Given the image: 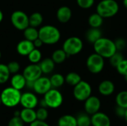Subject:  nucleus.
<instances>
[{
  "instance_id": "obj_31",
  "label": "nucleus",
  "mask_w": 127,
  "mask_h": 126,
  "mask_svg": "<svg viewBox=\"0 0 127 126\" xmlns=\"http://www.w3.org/2000/svg\"><path fill=\"white\" fill-rule=\"evenodd\" d=\"M117 105L127 108V91H123L119 92L116 96Z\"/></svg>"
},
{
  "instance_id": "obj_24",
  "label": "nucleus",
  "mask_w": 127,
  "mask_h": 126,
  "mask_svg": "<svg viewBox=\"0 0 127 126\" xmlns=\"http://www.w3.org/2000/svg\"><path fill=\"white\" fill-rule=\"evenodd\" d=\"M24 36L25 39L33 42L35 39L39 38V30L36 27L28 26L24 30Z\"/></svg>"
},
{
  "instance_id": "obj_11",
  "label": "nucleus",
  "mask_w": 127,
  "mask_h": 126,
  "mask_svg": "<svg viewBox=\"0 0 127 126\" xmlns=\"http://www.w3.org/2000/svg\"><path fill=\"white\" fill-rule=\"evenodd\" d=\"M51 88H52L50 79L45 76H40L33 82V90L38 94L44 95Z\"/></svg>"
},
{
  "instance_id": "obj_20",
  "label": "nucleus",
  "mask_w": 127,
  "mask_h": 126,
  "mask_svg": "<svg viewBox=\"0 0 127 126\" xmlns=\"http://www.w3.org/2000/svg\"><path fill=\"white\" fill-rule=\"evenodd\" d=\"M101 37L102 32L100 30V28L91 27L86 33V39L91 44H94L97 40H98Z\"/></svg>"
},
{
  "instance_id": "obj_42",
  "label": "nucleus",
  "mask_w": 127,
  "mask_h": 126,
  "mask_svg": "<svg viewBox=\"0 0 127 126\" xmlns=\"http://www.w3.org/2000/svg\"><path fill=\"white\" fill-rule=\"evenodd\" d=\"M33 45H34V47L36 48H39L40 47H42V45H43V42H42V40L39 39V38H37L36 39H35L33 42Z\"/></svg>"
},
{
  "instance_id": "obj_9",
  "label": "nucleus",
  "mask_w": 127,
  "mask_h": 126,
  "mask_svg": "<svg viewBox=\"0 0 127 126\" xmlns=\"http://www.w3.org/2000/svg\"><path fill=\"white\" fill-rule=\"evenodd\" d=\"M12 25L19 30H24L29 26V16L22 10L14 11L10 16Z\"/></svg>"
},
{
  "instance_id": "obj_36",
  "label": "nucleus",
  "mask_w": 127,
  "mask_h": 126,
  "mask_svg": "<svg viewBox=\"0 0 127 126\" xmlns=\"http://www.w3.org/2000/svg\"><path fill=\"white\" fill-rule=\"evenodd\" d=\"M7 65V68H8L10 74H17L20 69V65L16 61H12V62H9L8 65Z\"/></svg>"
},
{
  "instance_id": "obj_27",
  "label": "nucleus",
  "mask_w": 127,
  "mask_h": 126,
  "mask_svg": "<svg viewBox=\"0 0 127 126\" xmlns=\"http://www.w3.org/2000/svg\"><path fill=\"white\" fill-rule=\"evenodd\" d=\"M81 80V76L76 72L68 73L65 78V81L66 82V83L71 86H75Z\"/></svg>"
},
{
  "instance_id": "obj_46",
  "label": "nucleus",
  "mask_w": 127,
  "mask_h": 126,
  "mask_svg": "<svg viewBox=\"0 0 127 126\" xmlns=\"http://www.w3.org/2000/svg\"><path fill=\"white\" fill-rule=\"evenodd\" d=\"M123 3H124V7L127 9V0H124V1H123Z\"/></svg>"
},
{
  "instance_id": "obj_5",
  "label": "nucleus",
  "mask_w": 127,
  "mask_h": 126,
  "mask_svg": "<svg viewBox=\"0 0 127 126\" xmlns=\"http://www.w3.org/2000/svg\"><path fill=\"white\" fill-rule=\"evenodd\" d=\"M83 48V41L77 36H71L68 38L63 45V49L68 56L78 54Z\"/></svg>"
},
{
  "instance_id": "obj_2",
  "label": "nucleus",
  "mask_w": 127,
  "mask_h": 126,
  "mask_svg": "<svg viewBox=\"0 0 127 126\" xmlns=\"http://www.w3.org/2000/svg\"><path fill=\"white\" fill-rule=\"evenodd\" d=\"M61 37L59 29L53 25H45L39 30V38L43 44L54 45L57 43Z\"/></svg>"
},
{
  "instance_id": "obj_14",
  "label": "nucleus",
  "mask_w": 127,
  "mask_h": 126,
  "mask_svg": "<svg viewBox=\"0 0 127 126\" xmlns=\"http://www.w3.org/2000/svg\"><path fill=\"white\" fill-rule=\"evenodd\" d=\"M91 121L92 126H111L109 117L106 114L99 111L92 115Z\"/></svg>"
},
{
  "instance_id": "obj_1",
  "label": "nucleus",
  "mask_w": 127,
  "mask_h": 126,
  "mask_svg": "<svg viewBox=\"0 0 127 126\" xmlns=\"http://www.w3.org/2000/svg\"><path fill=\"white\" fill-rule=\"evenodd\" d=\"M93 46L95 53L104 59L110 58L117 51L115 42L106 37L100 38L93 44Z\"/></svg>"
},
{
  "instance_id": "obj_18",
  "label": "nucleus",
  "mask_w": 127,
  "mask_h": 126,
  "mask_svg": "<svg viewBox=\"0 0 127 126\" xmlns=\"http://www.w3.org/2000/svg\"><path fill=\"white\" fill-rule=\"evenodd\" d=\"M98 91L103 96H109L115 91V85L110 80H103L100 83Z\"/></svg>"
},
{
  "instance_id": "obj_44",
  "label": "nucleus",
  "mask_w": 127,
  "mask_h": 126,
  "mask_svg": "<svg viewBox=\"0 0 127 126\" xmlns=\"http://www.w3.org/2000/svg\"><path fill=\"white\" fill-rule=\"evenodd\" d=\"M2 20H3V13H2V11L0 10V23L1 22Z\"/></svg>"
},
{
  "instance_id": "obj_16",
  "label": "nucleus",
  "mask_w": 127,
  "mask_h": 126,
  "mask_svg": "<svg viewBox=\"0 0 127 126\" xmlns=\"http://www.w3.org/2000/svg\"><path fill=\"white\" fill-rule=\"evenodd\" d=\"M72 16V12L68 6H62L57 11V18L59 22L62 23L68 22Z\"/></svg>"
},
{
  "instance_id": "obj_4",
  "label": "nucleus",
  "mask_w": 127,
  "mask_h": 126,
  "mask_svg": "<svg viewBox=\"0 0 127 126\" xmlns=\"http://www.w3.org/2000/svg\"><path fill=\"white\" fill-rule=\"evenodd\" d=\"M96 10L103 18H110L118 13L119 5L115 0H102L97 5Z\"/></svg>"
},
{
  "instance_id": "obj_45",
  "label": "nucleus",
  "mask_w": 127,
  "mask_h": 126,
  "mask_svg": "<svg viewBox=\"0 0 127 126\" xmlns=\"http://www.w3.org/2000/svg\"><path fill=\"white\" fill-rule=\"evenodd\" d=\"M124 118L125 119L126 122L127 123V108L126 109V112H125V114H124Z\"/></svg>"
},
{
  "instance_id": "obj_13",
  "label": "nucleus",
  "mask_w": 127,
  "mask_h": 126,
  "mask_svg": "<svg viewBox=\"0 0 127 126\" xmlns=\"http://www.w3.org/2000/svg\"><path fill=\"white\" fill-rule=\"evenodd\" d=\"M23 108L34 109L39 104L37 97L31 92H25L21 95L20 103Z\"/></svg>"
},
{
  "instance_id": "obj_37",
  "label": "nucleus",
  "mask_w": 127,
  "mask_h": 126,
  "mask_svg": "<svg viewBox=\"0 0 127 126\" xmlns=\"http://www.w3.org/2000/svg\"><path fill=\"white\" fill-rule=\"evenodd\" d=\"M77 3L80 7L83 9H89L93 6L95 0H77Z\"/></svg>"
},
{
  "instance_id": "obj_40",
  "label": "nucleus",
  "mask_w": 127,
  "mask_h": 126,
  "mask_svg": "<svg viewBox=\"0 0 127 126\" xmlns=\"http://www.w3.org/2000/svg\"><path fill=\"white\" fill-rule=\"evenodd\" d=\"M126 109L127 108H124L123 107H121V106L117 105V108L115 109V113H116V114L119 117H124V114H125V112H126Z\"/></svg>"
},
{
  "instance_id": "obj_10",
  "label": "nucleus",
  "mask_w": 127,
  "mask_h": 126,
  "mask_svg": "<svg viewBox=\"0 0 127 126\" xmlns=\"http://www.w3.org/2000/svg\"><path fill=\"white\" fill-rule=\"evenodd\" d=\"M42 70L38 64L28 65L25 67L23 71V76H25L26 81H32L34 82L36 79L42 76Z\"/></svg>"
},
{
  "instance_id": "obj_6",
  "label": "nucleus",
  "mask_w": 127,
  "mask_h": 126,
  "mask_svg": "<svg viewBox=\"0 0 127 126\" xmlns=\"http://www.w3.org/2000/svg\"><path fill=\"white\" fill-rule=\"evenodd\" d=\"M44 100L48 108H57L61 106L63 102V97L60 91L56 88H51L44 94Z\"/></svg>"
},
{
  "instance_id": "obj_49",
  "label": "nucleus",
  "mask_w": 127,
  "mask_h": 126,
  "mask_svg": "<svg viewBox=\"0 0 127 126\" xmlns=\"http://www.w3.org/2000/svg\"><path fill=\"white\" fill-rule=\"evenodd\" d=\"M1 50H0V59H1Z\"/></svg>"
},
{
  "instance_id": "obj_34",
  "label": "nucleus",
  "mask_w": 127,
  "mask_h": 126,
  "mask_svg": "<svg viewBox=\"0 0 127 126\" xmlns=\"http://www.w3.org/2000/svg\"><path fill=\"white\" fill-rule=\"evenodd\" d=\"M36 114V120H39L45 121L48 117V111L46 109V108L40 107L39 109H37Z\"/></svg>"
},
{
  "instance_id": "obj_8",
  "label": "nucleus",
  "mask_w": 127,
  "mask_h": 126,
  "mask_svg": "<svg viewBox=\"0 0 127 126\" xmlns=\"http://www.w3.org/2000/svg\"><path fill=\"white\" fill-rule=\"evenodd\" d=\"M92 87L86 81L81 80L78 84L74 86L73 94L74 98L78 101H85L92 95Z\"/></svg>"
},
{
  "instance_id": "obj_33",
  "label": "nucleus",
  "mask_w": 127,
  "mask_h": 126,
  "mask_svg": "<svg viewBox=\"0 0 127 126\" xmlns=\"http://www.w3.org/2000/svg\"><path fill=\"white\" fill-rule=\"evenodd\" d=\"M109 59V62L111 65L114 68H116L124 59V56L122 55L121 51H118V50Z\"/></svg>"
},
{
  "instance_id": "obj_23",
  "label": "nucleus",
  "mask_w": 127,
  "mask_h": 126,
  "mask_svg": "<svg viewBox=\"0 0 127 126\" xmlns=\"http://www.w3.org/2000/svg\"><path fill=\"white\" fill-rule=\"evenodd\" d=\"M103 19L100 14H98L97 12L95 13L92 14L89 17V24L90 25L91 27H97V28H100V27H101V25L103 23Z\"/></svg>"
},
{
  "instance_id": "obj_38",
  "label": "nucleus",
  "mask_w": 127,
  "mask_h": 126,
  "mask_svg": "<svg viewBox=\"0 0 127 126\" xmlns=\"http://www.w3.org/2000/svg\"><path fill=\"white\" fill-rule=\"evenodd\" d=\"M7 126H24V122L19 116H13L9 120Z\"/></svg>"
},
{
  "instance_id": "obj_22",
  "label": "nucleus",
  "mask_w": 127,
  "mask_h": 126,
  "mask_svg": "<svg viewBox=\"0 0 127 126\" xmlns=\"http://www.w3.org/2000/svg\"><path fill=\"white\" fill-rule=\"evenodd\" d=\"M58 126H77V119L70 114L63 115L58 120Z\"/></svg>"
},
{
  "instance_id": "obj_35",
  "label": "nucleus",
  "mask_w": 127,
  "mask_h": 126,
  "mask_svg": "<svg viewBox=\"0 0 127 126\" xmlns=\"http://www.w3.org/2000/svg\"><path fill=\"white\" fill-rule=\"evenodd\" d=\"M116 69L118 71V72L125 76L127 75V59H124L117 67H116Z\"/></svg>"
},
{
  "instance_id": "obj_12",
  "label": "nucleus",
  "mask_w": 127,
  "mask_h": 126,
  "mask_svg": "<svg viewBox=\"0 0 127 126\" xmlns=\"http://www.w3.org/2000/svg\"><path fill=\"white\" fill-rule=\"evenodd\" d=\"M84 102H85L84 108H85L86 112L88 114L93 115L95 113L99 111V110L100 108L101 102L98 97L91 95Z\"/></svg>"
},
{
  "instance_id": "obj_39",
  "label": "nucleus",
  "mask_w": 127,
  "mask_h": 126,
  "mask_svg": "<svg viewBox=\"0 0 127 126\" xmlns=\"http://www.w3.org/2000/svg\"><path fill=\"white\" fill-rule=\"evenodd\" d=\"M114 42H115V46H116L118 51H121L127 46V42L123 38H118Z\"/></svg>"
},
{
  "instance_id": "obj_28",
  "label": "nucleus",
  "mask_w": 127,
  "mask_h": 126,
  "mask_svg": "<svg viewBox=\"0 0 127 126\" xmlns=\"http://www.w3.org/2000/svg\"><path fill=\"white\" fill-rule=\"evenodd\" d=\"M50 81H51V86L54 88H57L61 87L65 82V77L60 74H55L52 75L51 77L50 78Z\"/></svg>"
},
{
  "instance_id": "obj_3",
  "label": "nucleus",
  "mask_w": 127,
  "mask_h": 126,
  "mask_svg": "<svg viewBox=\"0 0 127 126\" xmlns=\"http://www.w3.org/2000/svg\"><path fill=\"white\" fill-rule=\"evenodd\" d=\"M21 95L22 94L19 90H17L12 86L7 87L4 88L0 94L1 104L7 108L16 107L20 103Z\"/></svg>"
},
{
  "instance_id": "obj_7",
  "label": "nucleus",
  "mask_w": 127,
  "mask_h": 126,
  "mask_svg": "<svg viewBox=\"0 0 127 126\" xmlns=\"http://www.w3.org/2000/svg\"><path fill=\"white\" fill-rule=\"evenodd\" d=\"M104 58L95 53L89 56L86 60V67L92 74H99L104 68Z\"/></svg>"
},
{
  "instance_id": "obj_19",
  "label": "nucleus",
  "mask_w": 127,
  "mask_h": 126,
  "mask_svg": "<svg viewBox=\"0 0 127 126\" xmlns=\"http://www.w3.org/2000/svg\"><path fill=\"white\" fill-rule=\"evenodd\" d=\"M10 84L13 88L21 91L26 85V79L23 76V74H20L17 73L13 74V76H12L10 79Z\"/></svg>"
},
{
  "instance_id": "obj_48",
  "label": "nucleus",
  "mask_w": 127,
  "mask_h": 126,
  "mask_svg": "<svg viewBox=\"0 0 127 126\" xmlns=\"http://www.w3.org/2000/svg\"><path fill=\"white\" fill-rule=\"evenodd\" d=\"M1 105V97H0V105Z\"/></svg>"
},
{
  "instance_id": "obj_43",
  "label": "nucleus",
  "mask_w": 127,
  "mask_h": 126,
  "mask_svg": "<svg viewBox=\"0 0 127 126\" xmlns=\"http://www.w3.org/2000/svg\"><path fill=\"white\" fill-rule=\"evenodd\" d=\"M39 104H40V106H41V107L48 108V107H47V105H46V103H45V100H44V99H42V100L39 102Z\"/></svg>"
},
{
  "instance_id": "obj_25",
  "label": "nucleus",
  "mask_w": 127,
  "mask_h": 126,
  "mask_svg": "<svg viewBox=\"0 0 127 126\" xmlns=\"http://www.w3.org/2000/svg\"><path fill=\"white\" fill-rule=\"evenodd\" d=\"M43 16L39 12H34L29 16V25L33 27H37L42 25Z\"/></svg>"
},
{
  "instance_id": "obj_32",
  "label": "nucleus",
  "mask_w": 127,
  "mask_h": 126,
  "mask_svg": "<svg viewBox=\"0 0 127 126\" xmlns=\"http://www.w3.org/2000/svg\"><path fill=\"white\" fill-rule=\"evenodd\" d=\"M77 126H90L92 125L91 117L86 114H80L76 117Z\"/></svg>"
},
{
  "instance_id": "obj_15",
  "label": "nucleus",
  "mask_w": 127,
  "mask_h": 126,
  "mask_svg": "<svg viewBox=\"0 0 127 126\" xmlns=\"http://www.w3.org/2000/svg\"><path fill=\"white\" fill-rule=\"evenodd\" d=\"M35 48L33 42L28 39H23L20 41L16 46V50L21 56H27Z\"/></svg>"
},
{
  "instance_id": "obj_17",
  "label": "nucleus",
  "mask_w": 127,
  "mask_h": 126,
  "mask_svg": "<svg viewBox=\"0 0 127 126\" xmlns=\"http://www.w3.org/2000/svg\"><path fill=\"white\" fill-rule=\"evenodd\" d=\"M19 117L24 122V123L31 124L33 121L36 120V111L33 108H24L22 111H20Z\"/></svg>"
},
{
  "instance_id": "obj_30",
  "label": "nucleus",
  "mask_w": 127,
  "mask_h": 126,
  "mask_svg": "<svg viewBox=\"0 0 127 126\" xmlns=\"http://www.w3.org/2000/svg\"><path fill=\"white\" fill-rule=\"evenodd\" d=\"M29 61L33 64H38L42 59V53L38 48H34L28 55Z\"/></svg>"
},
{
  "instance_id": "obj_47",
  "label": "nucleus",
  "mask_w": 127,
  "mask_h": 126,
  "mask_svg": "<svg viewBox=\"0 0 127 126\" xmlns=\"http://www.w3.org/2000/svg\"><path fill=\"white\" fill-rule=\"evenodd\" d=\"M124 79H125L126 82H127V76H124Z\"/></svg>"
},
{
  "instance_id": "obj_41",
  "label": "nucleus",
  "mask_w": 127,
  "mask_h": 126,
  "mask_svg": "<svg viewBox=\"0 0 127 126\" xmlns=\"http://www.w3.org/2000/svg\"><path fill=\"white\" fill-rule=\"evenodd\" d=\"M30 126H50L45 121L36 120L30 124Z\"/></svg>"
},
{
  "instance_id": "obj_21",
  "label": "nucleus",
  "mask_w": 127,
  "mask_h": 126,
  "mask_svg": "<svg viewBox=\"0 0 127 126\" xmlns=\"http://www.w3.org/2000/svg\"><path fill=\"white\" fill-rule=\"evenodd\" d=\"M42 74H50L51 73L55 67V62L53 61L51 58H46L42 61L39 62V64Z\"/></svg>"
},
{
  "instance_id": "obj_29",
  "label": "nucleus",
  "mask_w": 127,
  "mask_h": 126,
  "mask_svg": "<svg viewBox=\"0 0 127 126\" xmlns=\"http://www.w3.org/2000/svg\"><path fill=\"white\" fill-rule=\"evenodd\" d=\"M10 73L7 68V65L0 63V84L5 83L10 78Z\"/></svg>"
},
{
  "instance_id": "obj_26",
  "label": "nucleus",
  "mask_w": 127,
  "mask_h": 126,
  "mask_svg": "<svg viewBox=\"0 0 127 126\" xmlns=\"http://www.w3.org/2000/svg\"><path fill=\"white\" fill-rule=\"evenodd\" d=\"M67 57H68V55L63 50V49H58V50H54L51 56V59L57 64L63 63V62H65Z\"/></svg>"
}]
</instances>
